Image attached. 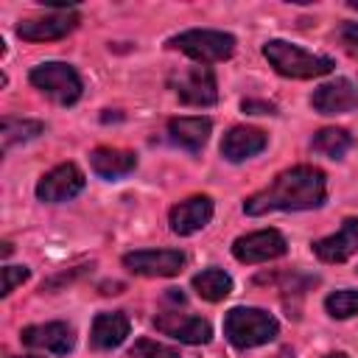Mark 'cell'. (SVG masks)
<instances>
[{
	"mask_svg": "<svg viewBox=\"0 0 358 358\" xmlns=\"http://www.w3.org/2000/svg\"><path fill=\"white\" fill-rule=\"evenodd\" d=\"M327 199V179L313 165H294L277 173L263 190L243 201L246 215H266L271 210H316Z\"/></svg>",
	"mask_w": 358,
	"mask_h": 358,
	"instance_id": "obj_1",
	"label": "cell"
},
{
	"mask_svg": "<svg viewBox=\"0 0 358 358\" xmlns=\"http://www.w3.org/2000/svg\"><path fill=\"white\" fill-rule=\"evenodd\" d=\"M263 56L285 78H319L336 67V62L330 56L308 53V50H302L285 39H268L263 45Z\"/></svg>",
	"mask_w": 358,
	"mask_h": 358,
	"instance_id": "obj_2",
	"label": "cell"
},
{
	"mask_svg": "<svg viewBox=\"0 0 358 358\" xmlns=\"http://www.w3.org/2000/svg\"><path fill=\"white\" fill-rule=\"evenodd\" d=\"M277 333H280L277 319L260 308H232L224 316V336L238 350L268 344L277 338Z\"/></svg>",
	"mask_w": 358,
	"mask_h": 358,
	"instance_id": "obj_3",
	"label": "cell"
},
{
	"mask_svg": "<svg viewBox=\"0 0 358 358\" xmlns=\"http://www.w3.org/2000/svg\"><path fill=\"white\" fill-rule=\"evenodd\" d=\"M168 48L182 50L185 56L196 59L199 64H213V62H224L235 53V36L224 34V31H210V28H190L182 31L176 36L168 39Z\"/></svg>",
	"mask_w": 358,
	"mask_h": 358,
	"instance_id": "obj_4",
	"label": "cell"
},
{
	"mask_svg": "<svg viewBox=\"0 0 358 358\" xmlns=\"http://www.w3.org/2000/svg\"><path fill=\"white\" fill-rule=\"evenodd\" d=\"M28 81H31L39 92H45L48 98H53V101L62 103V106L76 103V101L81 98V90H84L78 73H76L70 64H64V62H42V64H36V67L31 70Z\"/></svg>",
	"mask_w": 358,
	"mask_h": 358,
	"instance_id": "obj_5",
	"label": "cell"
},
{
	"mask_svg": "<svg viewBox=\"0 0 358 358\" xmlns=\"http://www.w3.org/2000/svg\"><path fill=\"white\" fill-rule=\"evenodd\" d=\"M171 90L176 92V98L187 106H213L218 101V87H215V76L210 67L199 64V67H187L171 76Z\"/></svg>",
	"mask_w": 358,
	"mask_h": 358,
	"instance_id": "obj_6",
	"label": "cell"
},
{
	"mask_svg": "<svg viewBox=\"0 0 358 358\" xmlns=\"http://www.w3.org/2000/svg\"><path fill=\"white\" fill-rule=\"evenodd\" d=\"M285 249H288V243H285V238L277 229H257V232H249V235L235 238V243H232L235 260L249 263V266L268 263L274 257H282Z\"/></svg>",
	"mask_w": 358,
	"mask_h": 358,
	"instance_id": "obj_7",
	"label": "cell"
},
{
	"mask_svg": "<svg viewBox=\"0 0 358 358\" xmlns=\"http://www.w3.org/2000/svg\"><path fill=\"white\" fill-rule=\"evenodd\" d=\"M123 266L140 277H176L185 266V255L179 249H140L123 255Z\"/></svg>",
	"mask_w": 358,
	"mask_h": 358,
	"instance_id": "obj_8",
	"label": "cell"
},
{
	"mask_svg": "<svg viewBox=\"0 0 358 358\" xmlns=\"http://www.w3.org/2000/svg\"><path fill=\"white\" fill-rule=\"evenodd\" d=\"M84 190V173L78 165L73 162H62L56 168H50L39 182H36V199L56 204V201H67L73 196H78Z\"/></svg>",
	"mask_w": 358,
	"mask_h": 358,
	"instance_id": "obj_9",
	"label": "cell"
},
{
	"mask_svg": "<svg viewBox=\"0 0 358 358\" xmlns=\"http://www.w3.org/2000/svg\"><path fill=\"white\" fill-rule=\"evenodd\" d=\"M78 25V14L73 8H62L45 17H31L22 20L17 25V36L25 42H50V39H62L67 36L73 28Z\"/></svg>",
	"mask_w": 358,
	"mask_h": 358,
	"instance_id": "obj_10",
	"label": "cell"
},
{
	"mask_svg": "<svg viewBox=\"0 0 358 358\" xmlns=\"http://www.w3.org/2000/svg\"><path fill=\"white\" fill-rule=\"evenodd\" d=\"M154 327L168 336V338H176L182 344H207L210 336H213V327L207 319L201 316H190V313H176V310H168V313H157L154 316Z\"/></svg>",
	"mask_w": 358,
	"mask_h": 358,
	"instance_id": "obj_11",
	"label": "cell"
},
{
	"mask_svg": "<svg viewBox=\"0 0 358 358\" xmlns=\"http://www.w3.org/2000/svg\"><path fill=\"white\" fill-rule=\"evenodd\" d=\"M20 341L34 350H45L53 355H67L76 344L73 327L67 322H45V324H28L20 333Z\"/></svg>",
	"mask_w": 358,
	"mask_h": 358,
	"instance_id": "obj_12",
	"label": "cell"
},
{
	"mask_svg": "<svg viewBox=\"0 0 358 358\" xmlns=\"http://www.w3.org/2000/svg\"><path fill=\"white\" fill-rule=\"evenodd\" d=\"M310 106L319 115H344L358 106V87L350 78H336V81L319 84L310 95Z\"/></svg>",
	"mask_w": 358,
	"mask_h": 358,
	"instance_id": "obj_13",
	"label": "cell"
},
{
	"mask_svg": "<svg viewBox=\"0 0 358 358\" xmlns=\"http://www.w3.org/2000/svg\"><path fill=\"white\" fill-rule=\"evenodd\" d=\"M358 252V218H344L338 232L313 241V255L324 263H344Z\"/></svg>",
	"mask_w": 358,
	"mask_h": 358,
	"instance_id": "obj_14",
	"label": "cell"
},
{
	"mask_svg": "<svg viewBox=\"0 0 358 358\" xmlns=\"http://www.w3.org/2000/svg\"><path fill=\"white\" fill-rule=\"evenodd\" d=\"M213 218V199L210 196H190L185 201H179L168 221H171V229L176 235H193L199 229H204Z\"/></svg>",
	"mask_w": 358,
	"mask_h": 358,
	"instance_id": "obj_15",
	"label": "cell"
},
{
	"mask_svg": "<svg viewBox=\"0 0 358 358\" xmlns=\"http://www.w3.org/2000/svg\"><path fill=\"white\" fill-rule=\"evenodd\" d=\"M266 143H268L266 131L255 126H232L221 140V154L229 162H243L249 157H257L266 148Z\"/></svg>",
	"mask_w": 358,
	"mask_h": 358,
	"instance_id": "obj_16",
	"label": "cell"
},
{
	"mask_svg": "<svg viewBox=\"0 0 358 358\" xmlns=\"http://www.w3.org/2000/svg\"><path fill=\"white\" fill-rule=\"evenodd\" d=\"M90 165L101 179H120L137 168V157H134V151H126V148L101 145L90 154Z\"/></svg>",
	"mask_w": 358,
	"mask_h": 358,
	"instance_id": "obj_17",
	"label": "cell"
},
{
	"mask_svg": "<svg viewBox=\"0 0 358 358\" xmlns=\"http://www.w3.org/2000/svg\"><path fill=\"white\" fill-rule=\"evenodd\" d=\"M129 316L126 313H98L90 330L92 350H115L129 336Z\"/></svg>",
	"mask_w": 358,
	"mask_h": 358,
	"instance_id": "obj_18",
	"label": "cell"
},
{
	"mask_svg": "<svg viewBox=\"0 0 358 358\" xmlns=\"http://www.w3.org/2000/svg\"><path fill=\"white\" fill-rule=\"evenodd\" d=\"M210 131H213L210 117H173V120H168L171 140L187 151H201L204 143L210 140Z\"/></svg>",
	"mask_w": 358,
	"mask_h": 358,
	"instance_id": "obj_19",
	"label": "cell"
},
{
	"mask_svg": "<svg viewBox=\"0 0 358 358\" xmlns=\"http://www.w3.org/2000/svg\"><path fill=\"white\" fill-rule=\"evenodd\" d=\"M193 291L207 302H221L232 294V277L221 268H204L193 277Z\"/></svg>",
	"mask_w": 358,
	"mask_h": 358,
	"instance_id": "obj_20",
	"label": "cell"
},
{
	"mask_svg": "<svg viewBox=\"0 0 358 358\" xmlns=\"http://www.w3.org/2000/svg\"><path fill=\"white\" fill-rule=\"evenodd\" d=\"M42 131H45V123H39V120L3 117V123H0V145H3V151H8L17 143H28V140L39 137Z\"/></svg>",
	"mask_w": 358,
	"mask_h": 358,
	"instance_id": "obj_21",
	"label": "cell"
},
{
	"mask_svg": "<svg viewBox=\"0 0 358 358\" xmlns=\"http://www.w3.org/2000/svg\"><path fill=\"white\" fill-rule=\"evenodd\" d=\"M313 148L327 154V157H333V159H338V157H344L352 148V134L347 129H336V126L322 129L313 137Z\"/></svg>",
	"mask_w": 358,
	"mask_h": 358,
	"instance_id": "obj_22",
	"label": "cell"
},
{
	"mask_svg": "<svg viewBox=\"0 0 358 358\" xmlns=\"http://www.w3.org/2000/svg\"><path fill=\"white\" fill-rule=\"evenodd\" d=\"M324 310L333 316V319H350L358 313V291L352 288H341V291H333L327 299H324Z\"/></svg>",
	"mask_w": 358,
	"mask_h": 358,
	"instance_id": "obj_23",
	"label": "cell"
},
{
	"mask_svg": "<svg viewBox=\"0 0 358 358\" xmlns=\"http://www.w3.org/2000/svg\"><path fill=\"white\" fill-rule=\"evenodd\" d=\"M129 358H179V352L173 347H165V344H157L151 338H140L134 341V347L129 350Z\"/></svg>",
	"mask_w": 358,
	"mask_h": 358,
	"instance_id": "obj_24",
	"label": "cell"
},
{
	"mask_svg": "<svg viewBox=\"0 0 358 358\" xmlns=\"http://www.w3.org/2000/svg\"><path fill=\"white\" fill-rule=\"evenodd\" d=\"M336 39L350 56H358V22H341L336 28Z\"/></svg>",
	"mask_w": 358,
	"mask_h": 358,
	"instance_id": "obj_25",
	"label": "cell"
},
{
	"mask_svg": "<svg viewBox=\"0 0 358 358\" xmlns=\"http://www.w3.org/2000/svg\"><path fill=\"white\" fill-rule=\"evenodd\" d=\"M28 274H31V271H28L25 266H6V268H3V296H8L17 285H22V282L28 280Z\"/></svg>",
	"mask_w": 358,
	"mask_h": 358,
	"instance_id": "obj_26",
	"label": "cell"
},
{
	"mask_svg": "<svg viewBox=\"0 0 358 358\" xmlns=\"http://www.w3.org/2000/svg\"><path fill=\"white\" fill-rule=\"evenodd\" d=\"M241 109L249 112V115H274V112H277L274 103H268V101H255V98H246V101L241 103Z\"/></svg>",
	"mask_w": 358,
	"mask_h": 358,
	"instance_id": "obj_27",
	"label": "cell"
},
{
	"mask_svg": "<svg viewBox=\"0 0 358 358\" xmlns=\"http://www.w3.org/2000/svg\"><path fill=\"white\" fill-rule=\"evenodd\" d=\"M8 255H11V243L6 241V243H3V257H8Z\"/></svg>",
	"mask_w": 358,
	"mask_h": 358,
	"instance_id": "obj_28",
	"label": "cell"
},
{
	"mask_svg": "<svg viewBox=\"0 0 358 358\" xmlns=\"http://www.w3.org/2000/svg\"><path fill=\"white\" fill-rule=\"evenodd\" d=\"M324 358H350V355H344V352H330V355H324Z\"/></svg>",
	"mask_w": 358,
	"mask_h": 358,
	"instance_id": "obj_29",
	"label": "cell"
},
{
	"mask_svg": "<svg viewBox=\"0 0 358 358\" xmlns=\"http://www.w3.org/2000/svg\"><path fill=\"white\" fill-rule=\"evenodd\" d=\"M347 6H350V8H355V11H358V0H350V3H347Z\"/></svg>",
	"mask_w": 358,
	"mask_h": 358,
	"instance_id": "obj_30",
	"label": "cell"
},
{
	"mask_svg": "<svg viewBox=\"0 0 358 358\" xmlns=\"http://www.w3.org/2000/svg\"><path fill=\"white\" fill-rule=\"evenodd\" d=\"M22 358H39V355H22Z\"/></svg>",
	"mask_w": 358,
	"mask_h": 358,
	"instance_id": "obj_31",
	"label": "cell"
}]
</instances>
